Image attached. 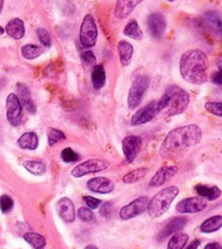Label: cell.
I'll list each match as a JSON object with an SVG mask.
<instances>
[{"label": "cell", "instance_id": "6da1fadb", "mask_svg": "<svg viewBox=\"0 0 222 249\" xmlns=\"http://www.w3.org/2000/svg\"><path fill=\"white\" fill-rule=\"evenodd\" d=\"M201 129L196 125H187L171 131L162 143L160 152L162 156L178 155L190 147L197 145L202 139Z\"/></svg>", "mask_w": 222, "mask_h": 249}, {"label": "cell", "instance_id": "7a4b0ae2", "mask_svg": "<svg viewBox=\"0 0 222 249\" xmlns=\"http://www.w3.org/2000/svg\"><path fill=\"white\" fill-rule=\"evenodd\" d=\"M180 74L182 78L194 85H202L207 80L208 61L201 50H189L180 59Z\"/></svg>", "mask_w": 222, "mask_h": 249}, {"label": "cell", "instance_id": "3957f363", "mask_svg": "<svg viewBox=\"0 0 222 249\" xmlns=\"http://www.w3.org/2000/svg\"><path fill=\"white\" fill-rule=\"evenodd\" d=\"M189 101V96L183 89L177 86H171L157 101L158 112L165 111L168 117L182 114L186 110Z\"/></svg>", "mask_w": 222, "mask_h": 249}, {"label": "cell", "instance_id": "277c9868", "mask_svg": "<svg viewBox=\"0 0 222 249\" xmlns=\"http://www.w3.org/2000/svg\"><path fill=\"white\" fill-rule=\"evenodd\" d=\"M179 190L175 186L167 187L157 193L150 200L147 207L148 214L152 218H158L164 215L170 208L171 202L178 195Z\"/></svg>", "mask_w": 222, "mask_h": 249}, {"label": "cell", "instance_id": "5b68a950", "mask_svg": "<svg viewBox=\"0 0 222 249\" xmlns=\"http://www.w3.org/2000/svg\"><path fill=\"white\" fill-rule=\"evenodd\" d=\"M149 78L146 75H138L132 83L129 96L128 106L131 110L136 109L142 100V98L149 87Z\"/></svg>", "mask_w": 222, "mask_h": 249}, {"label": "cell", "instance_id": "8992f818", "mask_svg": "<svg viewBox=\"0 0 222 249\" xmlns=\"http://www.w3.org/2000/svg\"><path fill=\"white\" fill-rule=\"evenodd\" d=\"M98 39V29L92 15H86L80 28V42L84 48H92Z\"/></svg>", "mask_w": 222, "mask_h": 249}, {"label": "cell", "instance_id": "52a82bcc", "mask_svg": "<svg viewBox=\"0 0 222 249\" xmlns=\"http://www.w3.org/2000/svg\"><path fill=\"white\" fill-rule=\"evenodd\" d=\"M108 166H109V164L104 160L91 159V160H88V161L76 166L72 169L71 173L74 177L79 178V177L85 176L87 174L102 171V170L106 169L108 167Z\"/></svg>", "mask_w": 222, "mask_h": 249}, {"label": "cell", "instance_id": "ba28073f", "mask_svg": "<svg viewBox=\"0 0 222 249\" xmlns=\"http://www.w3.org/2000/svg\"><path fill=\"white\" fill-rule=\"evenodd\" d=\"M7 120L13 127H18L22 122L23 108L22 104L15 94H10L6 100Z\"/></svg>", "mask_w": 222, "mask_h": 249}, {"label": "cell", "instance_id": "9c48e42d", "mask_svg": "<svg viewBox=\"0 0 222 249\" xmlns=\"http://www.w3.org/2000/svg\"><path fill=\"white\" fill-rule=\"evenodd\" d=\"M148 204L149 199L146 197H140L138 199H136L120 210V217L123 220L133 219L147 210Z\"/></svg>", "mask_w": 222, "mask_h": 249}, {"label": "cell", "instance_id": "30bf717a", "mask_svg": "<svg viewBox=\"0 0 222 249\" xmlns=\"http://www.w3.org/2000/svg\"><path fill=\"white\" fill-rule=\"evenodd\" d=\"M207 206L206 200L202 197H191L180 200L176 204L179 213H197L203 211Z\"/></svg>", "mask_w": 222, "mask_h": 249}, {"label": "cell", "instance_id": "8fae6325", "mask_svg": "<svg viewBox=\"0 0 222 249\" xmlns=\"http://www.w3.org/2000/svg\"><path fill=\"white\" fill-rule=\"evenodd\" d=\"M157 101H151L144 107L137 110V113L131 119L132 126H139L152 121L158 114Z\"/></svg>", "mask_w": 222, "mask_h": 249}, {"label": "cell", "instance_id": "7c38bea8", "mask_svg": "<svg viewBox=\"0 0 222 249\" xmlns=\"http://www.w3.org/2000/svg\"><path fill=\"white\" fill-rule=\"evenodd\" d=\"M142 145L141 137L137 135H128L123 139L122 149L127 162L132 163L137 157Z\"/></svg>", "mask_w": 222, "mask_h": 249}, {"label": "cell", "instance_id": "4fadbf2b", "mask_svg": "<svg viewBox=\"0 0 222 249\" xmlns=\"http://www.w3.org/2000/svg\"><path fill=\"white\" fill-rule=\"evenodd\" d=\"M147 27L151 36L155 39H160L167 29L166 19L161 13H152L147 18Z\"/></svg>", "mask_w": 222, "mask_h": 249}, {"label": "cell", "instance_id": "5bb4252c", "mask_svg": "<svg viewBox=\"0 0 222 249\" xmlns=\"http://www.w3.org/2000/svg\"><path fill=\"white\" fill-rule=\"evenodd\" d=\"M87 187L94 193L108 194L113 191L114 183L106 177H96L87 182Z\"/></svg>", "mask_w": 222, "mask_h": 249}, {"label": "cell", "instance_id": "9a60e30c", "mask_svg": "<svg viewBox=\"0 0 222 249\" xmlns=\"http://www.w3.org/2000/svg\"><path fill=\"white\" fill-rule=\"evenodd\" d=\"M142 1L143 0H117L114 9V14L116 18L126 19Z\"/></svg>", "mask_w": 222, "mask_h": 249}, {"label": "cell", "instance_id": "2e32d148", "mask_svg": "<svg viewBox=\"0 0 222 249\" xmlns=\"http://www.w3.org/2000/svg\"><path fill=\"white\" fill-rule=\"evenodd\" d=\"M57 210L65 222L71 223L75 220L74 205L68 198H63L57 202Z\"/></svg>", "mask_w": 222, "mask_h": 249}, {"label": "cell", "instance_id": "e0dca14e", "mask_svg": "<svg viewBox=\"0 0 222 249\" xmlns=\"http://www.w3.org/2000/svg\"><path fill=\"white\" fill-rule=\"evenodd\" d=\"M187 224V219L185 217H174L171 220H170L165 227L160 232L158 238L159 240L164 239L168 236H170L172 233L178 232L180 230L184 228V226Z\"/></svg>", "mask_w": 222, "mask_h": 249}, {"label": "cell", "instance_id": "ac0fdd59", "mask_svg": "<svg viewBox=\"0 0 222 249\" xmlns=\"http://www.w3.org/2000/svg\"><path fill=\"white\" fill-rule=\"evenodd\" d=\"M17 94H18V99L21 102V104L31 113V114H35L36 112V107L34 105V102L32 99L31 92L29 88L24 84V83H18L17 84Z\"/></svg>", "mask_w": 222, "mask_h": 249}, {"label": "cell", "instance_id": "d6986e66", "mask_svg": "<svg viewBox=\"0 0 222 249\" xmlns=\"http://www.w3.org/2000/svg\"><path fill=\"white\" fill-rule=\"evenodd\" d=\"M177 172L176 166H162L152 177L149 185L151 187H160L170 180Z\"/></svg>", "mask_w": 222, "mask_h": 249}, {"label": "cell", "instance_id": "ffe728a7", "mask_svg": "<svg viewBox=\"0 0 222 249\" xmlns=\"http://www.w3.org/2000/svg\"><path fill=\"white\" fill-rule=\"evenodd\" d=\"M6 33L14 39L19 40L23 38L26 33L24 22L19 18L12 19L6 26Z\"/></svg>", "mask_w": 222, "mask_h": 249}, {"label": "cell", "instance_id": "44dd1931", "mask_svg": "<svg viewBox=\"0 0 222 249\" xmlns=\"http://www.w3.org/2000/svg\"><path fill=\"white\" fill-rule=\"evenodd\" d=\"M118 52H119V57H120V62L124 66H127L131 64L133 55H134V48L133 46L125 41L121 40L118 44Z\"/></svg>", "mask_w": 222, "mask_h": 249}, {"label": "cell", "instance_id": "7402d4cb", "mask_svg": "<svg viewBox=\"0 0 222 249\" xmlns=\"http://www.w3.org/2000/svg\"><path fill=\"white\" fill-rule=\"evenodd\" d=\"M92 84L96 90H101L104 87L106 82V75L104 67L102 65H96L92 71Z\"/></svg>", "mask_w": 222, "mask_h": 249}, {"label": "cell", "instance_id": "603a6c76", "mask_svg": "<svg viewBox=\"0 0 222 249\" xmlns=\"http://www.w3.org/2000/svg\"><path fill=\"white\" fill-rule=\"evenodd\" d=\"M195 190L202 198H205L208 200H214L220 197L221 191L217 186H205V185H197L195 186Z\"/></svg>", "mask_w": 222, "mask_h": 249}, {"label": "cell", "instance_id": "cb8c5ba5", "mask_svg": "<svg viewBox=\"0 0 222 249\" xmlns=\"http://www.w3.org/2000/svg\"><path fill=\"white\" fill-rule=\"evenodd\" d=\"M38 136L34 133H26L18 140V144L23 149L35 150L38 147Z\"/></svg>", "mask_w": 222, "mask_h": 249}, {"label": "cell", "instance_id": "d4e9b609", "mask_svg": "<svg viewBox=\"0 0 222 249\" xmlns=\"http://www.w3.org/2000/svg\"><path fill=\"white\" fill-rule=\"evenodd\" d=\"M221 225H222V217L220 215H215L206 219L201 225L200 230L202 232L210 233L219 230L221 228Z\"/></svg>", "mask_w": 222, "mask_h": 249}, {"label": "cell", "instance_id": "484cf974", "mask_svg": "<svg viewBox=\"0 0 222 249\" xmlns=\"http://www.w3.org/2000/svg\"><path fill=\"white\" fill-rule=\"evenodd\" d=\"M205 22L210 26L211 30L220 36L221 35V17L216 11H209L205 14Z\"/></svg>", "mask_w": 222, "mask_h": 249}, {"label": "cell", "instance_id": "4316f807", "mask_svg": "<svg viewBox=\"0 0 222 249\" xmlns=\"http://www.w3.org/2000/svg\"><path fill=\"white\" fill-rule=\"evenodd\" d=\"M124 34L135 40H141L143 37V33L136 20H132L127 24L124 29Z\"/></svg>", "mask_w": 222, "mask_h": 249}, {"label": "cell", "instance_id": "83f0119b", "mask_svg": "<svg viewBox=\"0 0 222 249\" xmlns=\"http://www.w3.org/2000/svg\"><path fill=\"white\" fill-rule=\"evenodd\" d=\"M24 239L34 249H44L46 246V239L37 232H27L24 235Z\"/></svg>", "mask_w": 222, "mask_h": 249}, {"label": "cell", "instance_id": "f1b7e54d", "mask_svg": "<svg viewBox=\"0 0 222 249\" xmlns=\"http://www.w3.org/2000/svg\"><path fill=\"white\" fill-rule=\"evenodd\" d=\"M43 52V48L34 44H27L22 47V55L27 60H34L40 57Z\"/></svg>", "mask_w": 222, "mask_h": 249}, {"label": "cell", "instance_id": "f546056e", "mask_svg": "<svg viewBox=\"0 0 222 249\" xmlns=\"http://www.w3.org/2000/svg\"><path fill=\"white\" fill-rule=\"evenodd\" d=\"M189 239V235L185 232H176L168 244V249H182Z\"/></svg>", "mask_w": 222, "mask_h": 249}, {"label": "cell", "instance_id": "4dcf8cb0", "mask_svg": "<svg viewBox=\"0 0 222 249\" xmlns=\"http://www.w3.org/2000/svg\"><path fill=\"white\" fill-rule=\"evenodd\" d=\"M25 168L34 175H42L46 172V166L42 162L27 161L24 163Z\"/></svg>", "mask_w": 222, "mask_h": 249}, {"label": "cell", "instance_id": "1f68e13d", "mask_svg": "<svg viewBox=\"0 0 222 249\" xmlns=\"http://www.w3.org/2000/svg\"><path fill=\"white\" fill-rule=\"evenodd\" d=\"M147 171H148V169L146 167H140V168L135 169L123 177V182L126 184L135 183V182L140 180L141 178H143L145 176V174L147 173Z\"/></svg>", "mask_w": 222, "mask_h": 249}, {"label": "cell", "instance_id": "d6a6232c", "mask_svg": "<svg viewBox=\"0 0 222 249\" xmlns=\"http://www.w3.org/2000/svg\"><path fill=\"white\" fill-rule=\"evenodd\" d=\"M47 135H48V141L50 146H54L55 144L64 141L66 139V135L65 133L57 129L54 128H50L47 132Z\"/></svg>", "mask_w": 222, "mask_h": 249}, {"label": "cell", "instance_id": "836d02e7", "mask_svg": "<svg viewBox=\"0 0 222 249\" xmlns=\"http://www.w3.org/2000/svg\"><path fill=\"white\" fill-rule=\"evenodd\" d=\"M61 158L65 163H75V162L79 161L80 156L75 151H73L71 148L68 147L62 151Z\"/></svg>", "mask_w": 222, "mask_h": 249}, {"label": "cell", "instance_id": "e575fe53", "mask_svg": "<svg viewBox=\"0 0 222 249\" xmlns=\"http://www.w3.org/2000/svg\"><path fill=\"white\" fill-rule=\"evenodd\" d=\"M78 217L83 221V222H87V223H93L96 221V215L94 214V212L86 207H80L78 209Z\"/></svg>", "mask_w": 222, "mask_h": 249}, {"label": "cell", "instance_id": "d590c367", "mask_svg": "<svg viewBox=\"0 0 222 249\" xmlns=\"http://www.w3.org/2000/svg\"><path fill=\"white\" fill-rule=\"evenodd\" d=\"M14 201L8 195H2L0 197V209L3 213H8L13 209Z\"/></svg>", "mask_w": 222, "mask_h": 249}, {"label": "cell", "instance_id": "8d00e7d4", "mask_svg": "<svg viewBox=\"0 0 222 249\" xmlns=\"http://www.w3.org/2000/svg\"><path fill=\"white\" fill-rule=\"evenodd\" d=\"M205 108L207 112L219 116H222V104L221 102H206L205 104Z\"/></svg>", "mask_w": 222, "mask_h": 249}, {"label": "cell", "instance_id": "74e56055", "mask_svg": "<svg viewBox=\"0 0 222 249\" xmlns=\"http://www.w3.org/2000/svg\"><path fill=\"white\" fill-rule=\"evenodd\" d=\"M81 59L83 61V63L88 66H96V62H97V59H96V56L95 54L90 51V50H86V51H83L81 53Z\"/></svg>", "mask_w": 222, "mask_h": 249}, {"label": "cell", "instance_id": "f35d334b", "mask_svg": "<svg viewBox=\"0 0 222 249\" xmlns=\"http://www.w3.org/2000/svg\"><path fill=\"white\" fill-rule=\"evenodd\" d=\"M37 35H38V39L39 41L46 47H50L52 45V40H51V36L50 33L44 30V29H39L37 31Z\"/></svg>", "mask_w": 222, "mask_h": 249}, {"label": "cell", "instance_id": "ab89813d", "mask_svg": "<svg viewBox=\"0 0 222 249\" xmlns=\"http://www.w3.org/2000/svg\"><path fill=\"white\" fill-rule=\"evenodd\" d=\"M113 210H114V205L112 202L108 201V202H104L102 207H101V210H100V213L102 217L104 218H109L111 216V214L113 213Z\"/></svg>", "mask_w": 222, "mask_h": 249}, {"label": "cell", "instance_id": "60d3db41", "mask_svg": "<svg viewBox=\"0 0 222 249\" xmlns=\"http://www.w3.org/2000/svg\"><path fill=\"white\" fill-rule=\"evenodd\" d=\"M84 200L87 203V205L91 208V209H96L98 208L101 204H102V200L99 199H96L94 197L91 196H86L84 197Z\"/></svg>", "mask_w": 222, "mask_h": 249}, {"label": "cell", "instance_id": "b9f144b4", "mask_svg": "<svg viewBox=\"0 0 222 249\" xmlns=\"http://www.w3.org/2000/svg\"><path fill=\"white\" fill-rule=\"evenodd\" d=\"M211 81L213 84H216V85H221L222 83V75H221V71H218V72H215L212 74L211 76Z\"/></svg>", "mask_w": 222, "mask_h": 249}, {"label": "cell", "instance_id": "7bdbcfd3", "mask_svg": "<svg viewBox=\"0 0 222 249\" xmlns=\"http://www.w3.org/2000/svg\"><path fill=\"white\" fill-rule=\"evenodd\" d=\"M204 249H222V248L219 243L212 242V243H208L207 245H205V247Z\"/></svg>", "mask_w": 222, "mask_h": 249}, {"label": "cell", "instance_id": "ee69618b", "mask_svg": "<svg viewBox=\"0 0 222 249\" xmlns=\"http://www.w3.org/2000/svg\"><path fill=\"white\" fill-rule=\"evenodd\" d=\"M199 246H200V241L199 240H194L191 244H189L187 246L186 249H198Z\"/></svg>", "mask_w": 222, "mask_h": 249}, {"label": "cell", "instance_id": "f6af8a7d", "mask_svg": "<svg viewBox=\"0 0 222 249\" xmlns=\"http://www.w3.org/2000/svg\"><path fill=\"white\" fill-rule=\"evenodd\" d=\"M84 249H99V248L94 244H88L87 246H85Z\"/></svg>", "mask_w": 222, "mask_h": 249}, {"label": "cell", "instance_id": "bcb514c9", "mask_svg": "<svg viewBox=\"0 0 222 249\" xmlns=\"http://www.w3.org/2000/svg\"><path fill=\"white\" fill-rule=\"evenodd\" d=\"M3 8V0H0V13H1Z\"/></svg>", "mask_w": 222, "mask_h": 249}, {"label": "cell", "instance_id": "7dc6e473", "mask_svg": "<svg viewBox=\"0 0 222 249\" xmlns=\"http://www.w3.org/2000/svg\"><path fill=\"white\" fill-rule=\"evenodd\" d=\"M3 33H4V30H3L2 27H0V35L3 34Z\"/></svg>", "mask_w": 222, "mask_h": 249}, {"label": "cell", "instance_id": "c3c4849f", "mask_svg": "<svg viewBox=\"0 0 222 249\" xmlns=\"http://www.w3.org/2000/svg\"><path fill=\"white\" fill-rule=\"evenodd\" d=\"M168 1H170V2H173V1H175V0H168Z\"/></svg>", "mask_w": 222, "mask_h": 249}]
</instances>
